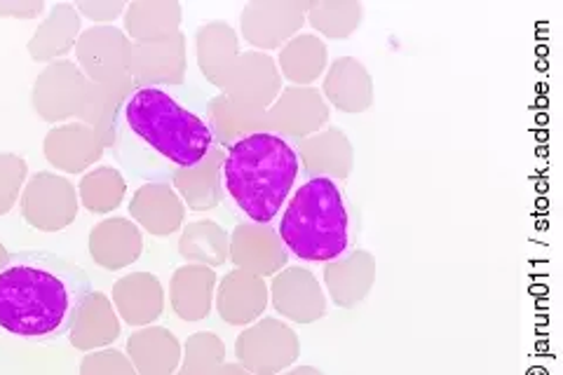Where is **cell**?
Segmentation results:
<instances>
[{
    "label": "cell",
    "instance_id": "6da1fadb",
    "mask_svg": "<svg viewBox=\"0 0 563 375\" xmlns=\"http://www.w3.org/2000/svg\"><path fill=\"white\" fill-rule=\"evenodd\" d=\"M118 157L139 176L196 169L214 153L217 132L196 111L157 87H139L113 122Z\"/></svg>",
    "mask_w": 563,
    "mask_h": 375
},
{
    "label": "cell",
    "instance_id": "7a4b0ae2",
    "mask_svg": "<svg viewBox=\"0 0 563 375\" xmlns=\"http://www.w3.org/2000/svg\"><path fill=\"white\" fill-rule=\"evenodd\" d=\"M92 282L80 265L49 252L12 254L0 271V329L26 341L70 331Z\"/></svg>",
    "mask_w": 563,
    "mask_h": 375
},
{
    "label": "cell",
    "instance_id": "3957f363",
    "mask_svg": "<svg viewBox=\"0 0 563 375\" xmlns=\"http://www.w3.org/2000/svg\"><path fill=\"white\" fill-rule=\"evenodd\" d=\"M223 186L235 207L256 225L273 223L287 205L301 174V155L287 136L252 132L228 148Z\"/></svg>",
    "mask_w": 563,
    "mask_h": 375
},
{
    "label": "cell",
    "instance_id": "277c9868",
    "mask_svg": "<svg viewBox=\"0 0 563 375\" xmlns=\"http://www.w3.org/2000/svg\"><path fill=\"white\" fill-rule=\"evenodd\" d=\"M277 235L296 258L308 263L345 256L352 246V209L336 178L314 176L296 188Z\"/></svg>",
    "mask_w": 563,
    "mask_h": 375
},
{
    "label": "cell",
    "instance_id": "5b68a950",
    "mask_svg": "<svg viewBox=\"0 0 563 375\" xmlns=\"http://www.w3.org/2000/svg\"><path fill=\"white\" fill-rule=\"evenodd\" d=\"M76 213L68 184L52 176H35L24 195V217L38 230H62Z\"/></svg>",
    "mask_w": 563,
    "mask_h": 375
},
{
    "label": "cell",
    "instance_id": "8992f818",
    "mask_svg": "<svg viewBox=\"0 0 563 375\" xmlns=\"http://www.w3.org/2000/svg\"><path fill=\"white\" fill-rule=\"evenodd\" d=\"M90 252L99 265L120 271L141 254V235L128 221H106L92 232Z\"/></svg>",
    "mask_w": 563,
    "mask_h": 375
},
{
    "label": "cell",
    "instance_id": "52a82bcc",
    "mask_svg": "<svg viewBox=\"0 0 563 375\" xmlns=\"http://www.w3.org/2000/svg\"><path fill=\"white\" fill-rule=\"evenodd\" d=\"M120 333L118 319L101 294H90L76 312L74 324H70V343L80 350H90L97 345H106L115 341Z\"/></svg>",
    "mask_w": 563,
    "mask_h": 375
},
{
    "label": "cell",
    "instance_id": "ba28073f",
    "mask_svg": "<svg viewBox=\"0 0 563 375\" xmlns=\"http://www.w3.org/2000/svg\"><path fill=\"white\" fill-rule=\"evenodd\" d=\"M113 296L130 324H148L163 312V289L153 275L125 277L115 287Z\"/></svg>",
    "mask_w": 563,
    "mask_h": 375
},
{
    "label": "cell",
    "instance_id": "9c48e42d",
    "mask_svg": "<svg viewBox=\"0 0 563 375\" xmlns=\"http://www.w3.org/2000/svg\"><path fill=\"white\" fill-rule=\"evenodd\" d=\"M266 306L263 284L244 273L228 275L219 291V312L231 324H246Z\"/></svg>",
    "mask_w": 563,
    "mask_h": 375
},
{
    "label": "cell",
    "instance_id": "30bf717a",
    "mask_svg": "<svg viewBox=\"0 0 563 375\" xmlns=\"http://www.w3.org/2000/svg\"><path fill=\"white\" fill-rule=\"evenodd\" d=\"M130 354L141 375H169L179 362V343L165 329H146L130 338Z\"/></svg>",
    "mask_w": 563,
    "mask_h": 375
},
{
    "label": "cell",
    "instance_id": "8fae6325",
    "mask_svg": "<svg viewBox=\"0 0 563 375\" xmlns=\"http://www.w3.org/2000/svg\"><path fill=\"white\" fill-rule=\"evenodd\" d=\"M211 289H214V275L207 267H181L174 275L172 284L174 310L188 321L207 317L211 306Z\"/></svg>",
    "mask_w": 563,
    "mask_h": 375
},
{
    "label": "cell",
    "instance_id": "7c38bea8",
    "mask_svg": "<svg viewBox=\"0 0 563 375\" xmlns=\"http://www.w3.org/2000/svg\"><path fill=\"white\" fill-rule=\"evenodd\" d=\"M134 217L155 235H169L181 223V205L165 186H146L130 207Z\"/></svg>",
    "mask_w": 563,
    "mask_h": 375
},
{
    "label": "cell",
    "instance_id": "4fadbf2b",
    "mask_svg": "<svg viewBox=\"0 0 563 375\" xmlns=\"http://www.w3.org/2000/svg\"><path fill=\"white\" fill-rule=\"evenodd\" d=\"M181 254L190 261L221 265L225 261V235L217 223H192L181 238Z\"/></svg>",
    "mask_w": 563,
    "mask_h": 375
},
{
    "label": "cell",
    "instance_id": "5bb4252c",
    "mask_svg": "<svg viewBox=\"0 0 563 375\" xmlns=\"http://www.w3.org/2000/svg\"><path fill=\"white\" fill-rule=\"evenodd\" d=\"M223 360V345L214 333H196L186 345L181 375H211Z\"/></svg>",
    "mask_w": 563,
    "mask_h": 375
},
{
    "label": "cell",
    "instance_id": "9a60e30c",
    "mask_svg": "<svg viewBox=\"0 0 563 375\" xmlns=\"http://www.w3.org/2000/svg\"><path fill=\"white\" fill-rule=\"evenodd\" d=\"M82 198L90 211H109L115 209L122 200V181L120 176L111 169L99 172L82 184Z\"/></svg>",
    "mask_w": 563,
    "mask_h": 375
},
{
    "label": "cell",
    "instance_id": "2e32d148",
    "mask_svg": "<svg viewBox=\"0 0 563 375\" xmlns=\"http://www.w3.org/2000/svg\"><path fill=\"white\" fill-rule=\"evenodd\" d=\"M24 174H26L24 159L14 155H0V217L12 209Z\"/></svg>",
    "mask_w": 563,
    "mask_h": 375
},
{
    "label": "cell",
    "instance_id": "e0dca14e",
    "mask_svg": "<svg viewBox=\"0 0 563 375\" xmlns=\"http://www.w3.org/2000/svg\"><path fill=\"white\" fill-rule=\"evenodd\" d=\"M82 375H134L130 362L120 352L90 354L82 362Z\"/></svg>",
    "mask_w": 563,
    "mask_h": 375
},
{
    "label": "cell",
    "instance_id": "ac0fdd59",
    "mask_svg": "<svg viewBox=\"0 0 563 375\" xmlns=\"http://www.w3.org/2000/svg\"><path fill=\"white\" fill-rule=\"evenodd\" d=\"M35 10H41V3L38 5H16V3H0V16H8V14H12V16H29L31 12H35Z\"/></svg>",
    "mask_w": 563,
    "mask_h": 375
},
{
    "label": "cell",
    "instance_id": "d6986e66",
    "mask_svg": "<svg viewBox=\"0 0 563 375\" xmlns=\"http://www.w3.org/2000/svg\"><path fill=\"white\" fill-rule=\"evenodd\" d=\"M217 375H246L240 366H225V368H221Z\"/></svg>",
    "mask_w": 563,
    "mask_h": 375
},
{
    "label": "cell",
    "instance_id": "ffe728a7",
    "mask_svg": "<svg viewBox=\"0 0 563 375\" xmlns=\"http://www.w3.org/2000/svg\"><path fill=\"white\" fill-rule=\"evenodd\" d=\"M8 258H10V254L5 252V246H3V244H0V271H3V267H5Z\"/></svg>",
    "mask_w": 563,
    "mask_h": 375
}]
</instances>
